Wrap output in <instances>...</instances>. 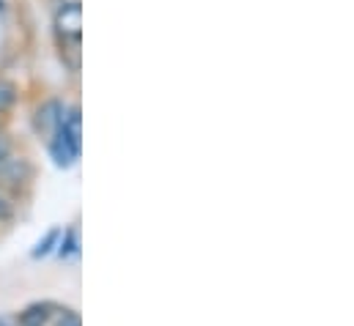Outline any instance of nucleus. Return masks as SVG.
I'll list each match as a JSON object with an SVG mask.
<instances>
[{"label": "nucleus", "mask_w": 354, "mask_h": 326, "mask_svg": "<svg viewBox=\"0 0 354 326\" xmlns=\"http://www.w3.org/2000/svg\"><path fill=\"white\" fill-rule=\"evenodd\" d=\"M80 33H83V8L77 0H69L55 11V36H58L61 58L72 72L80 69V50H83Z\"/></svg>", "instance_id": "f257e3e1"}, {"label": "nucleus", "mask_w": 354, "mask_h": 326, "mask_svg": "<svg viewBox=\"0 0 354 326\" xmlns=\"http://www.w3.org/2000/svg\"><path fill=\"white\" fill-rule=\"evenodd\" d=\"M64 113H66V107H64L61 102H55V99L44 102V104L36 110V115H33V129H36L41 137H53V135L58 132L61 121H64Z\"/></svg>", "instance_id": "f03ea898"}, {"label": "nucleus", "mask_w": 354, "mask_h": 326, "mask_svg": "<svg viewBox=\"0 0 354 326\" xmlns=\"http://www.w3.org/2000/svg\"><path fill=\"white\" fill-rule=\"evenodd\" d=\"M80 151H83V148H77L72 140H66V137L61 135V129L50 137V157L55 160L58 167H69V164H75V160L80 157Z\"/></svg>", "instance_id": "7ed1b4c3"}, {"label": "nucleus", "mask_w": 354, "mask_h": 326, "mask_svg": "<svg viewBox=\"0 0 354 326\" xmlns=\"http://www.w3.org/2000/svg\"><path fill=\"white\" fill-rule=\"evenodd\" d=\"M53 305L50 302H36V305H28L19 316H17V324L19 326H47L53 318Z\"/></svg>", "instance_id": "20e7f679"}, {"label": "nucleus", "mask_w": 354, "mask_h": 326, "mask_svg": "<svg viewBox=\"0 0 354 326\" xmlns=\"http://www.w3.org/2000/svg\"><path fill=\"white\" fill-rule=\"evenodd\" d=\"M61 135L66 137V140H72L77 148H83V115H80V110L77 107H69L66 113H64V121H61Z\"/></svg>", "instance_id": "39448f33"}, {"label": "nucleus", "mask_w": 354, "mask_h": 326, "mask_svg": "<svg viewBox=\"0 0 354 326\" xmlns=\"http://www.w3.org/2000/svg\"><path fill=\"white\" fill-rule=\"evenodd\" d=\"M77 252H80V236H77V231L72 228V231H66L64 239L58 242V255H61V258H75Z\"/></svg>", "instance_id": "423d86ee"}, {"label": "nucleus", "mask_w": 354, "mask_h": 326, "mask_svg": "<svg viewBox=\"0 0 354 326\" xmlns=\"http://www.w3.org/2000/svg\"><path fill=\"white\" fill-rule=\"evenodd\" d=\"M58 239H61V231H50L39 245H36V249H33V258H44L47 252H53V247L58 245Z\"/></svg>", "instance_id": "0eeeda50"}, {"label": "nucleus", "mask_w": 354, "mask_h": 326, "mask_svg": "<svg viewBox=\"0 0 354 326\" xmlns=\"http://www.w3.org/2000/svg\"><path fill=\"white\" fill-rule=\"evenodd\" d=\"M17 99V88L8 80H0V113H6Z\"/></svg>", "instance_id": "6e6552de"}, {"label": "nucleus", "mask_w": 354, "mask_h": 326, "mask_svg": "<svg viewBox=\"0 0 354 326\" xmlns=\"http://www.w3.org/2000/svg\"><path fill=\"white\" fill-rule=\"evenodd\" d=\"M55 326H83V321H80V316H77L75 310H64V313L58 316Z\"/></svg>", "instance_id": "1a4fd4ad"}, {"label": "nucleus", "mask_w": 354, "mask_h": 326, "mask_svg": "<svg viewBox=\"0 0 354 326\" xmlns=\"http://www.w3.org/2000/svg\"><path fill=\"white\" fill-rule=\"evenodd\" d=\"M8 217H11V203L0 195V220H8Z\"/></svg>", "instance_id": "9d476101"}, {"label": "nucleus", "mask_w": 354, "mask_h": 326, "mask_svg": "<svg viewBox=\"0 0 354 326\" xmlns=\"http://www.w3.org/2000/svg\"><path fill=\"white\" fill-rule=\"evenodd\" d=\"M6 160H8V140L0 135V167L6 164Z\"/></svg>", "instance_id": "9b49d317"}, {"label": "nucleus", "mask_w": 354, "mask_h": 326, "mask_svg": "<svg viewBox=\"0 0 354 326\" xmlns=\"http://www.w3.org/2000/svg\"><path fill=\"white\" fill-rule=\"evenodd\" d=\"M0 326H19V324H17V318H11V316H3V318H0Z\"/></svg>", "instance_id": "f8f14e48"}, {"label": "nucleus", "mask_w": 354, "mask_h": 326, "mask_svg": "<svg viewBox=\"0 0 354 326\" xmlns=\"http://www.w3.org/2000/svg\"><path fill=\"white\" fill-rule=\"evenodd\" d=\"M0 8H3V3H0Z\"/></svg>", "instance_id": "ddd939ff"}]
</instances>
